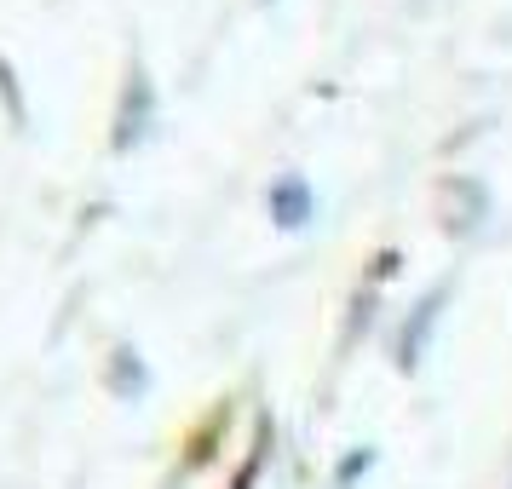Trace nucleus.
I'll list each match as a JSON object with an SVG mask.
<instances>
[{
  "label": "nucleus",
  "instance_id": "nucleus-1",
  "mask_svg": "<svg viewBox=\"0 0 512 489\" xmlns=\"http://www.w3.org/2000/svg\"><path fill=\"white\" fill-rule=\"evenodd\" d=\"M300 202H305V196H300V185H288V190H282V208H288V225H300Z\"/></svg>",
  "mask_w": 512,
  "mask_h": 489
}]
</instances>
